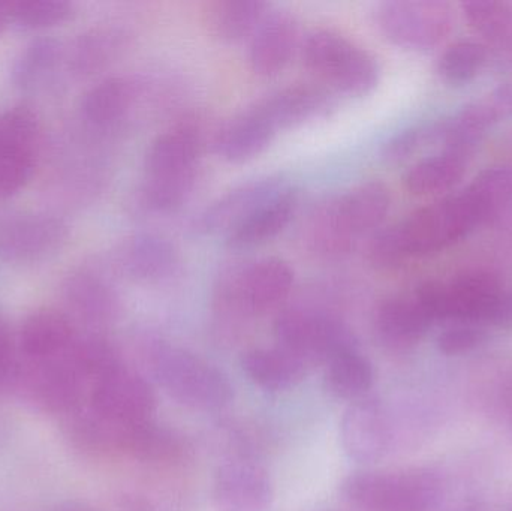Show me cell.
<instances>
[{"label":"cell","mask_w":512,"mask_h":511,"mask_svg":"<svg viewBox=\"0 0 512 511\" xmlns=\"http://www.w3.org/2000/svg\"><path fill=\"white\" fill-rule=\"evenodd\" d=\"M270 5L259 0H218L204 9V24L213 38L224 44H236L252 36Z\"/></svg>","instance_id":"cell-27"},{"label":"cell","mask_w":512,"mask_h":511,"mask_svg":"<svg viewBox=\"0 0 512 511\" xmlns=\"http://www.w3.org/2000/svg\"><path fill=\"white\" fill-rule=\"evenodd\" d=\"M512 116V86L505 84L483 98L466 104L451 117L435 122V146L442 152L471 158L481 141L502 120Z\"/></svg>","instance_id":"cell-10"},{"label":"cell","mask_w":512,"mask_h":511,"mask_svg":"<svg viewBox=\"0 0 512 511\" xmlns=\"http://www.w3.org/2000/svg\"><path fill=\"white\" fill-rule=\"evenodd\" d=\"M435 122L417 123L397 132L382 147V159L388 164H402L427 146H435Z\"/></svg>","instance_id":"cell-38"},{"label":"cell","mask_w":512,"mask_h":511,"mask_svg":"<svg viewBox=\"0 0 512 511\" xmlns=\"http://www.w3.org/2000/svg\"><path fill=\"white\" fill-rule=\"evenodd\" d=\"M300 44L297 18L288 11L268 12L252 35L249 48L252 71L258 77H276L291 62Z\"/></svg>","instance_id":"cell-20"},{"label":"cell","mask_w":512,"mask_h":511,"mask_svg":"<svg viewBox=\"0 0 512 511\" xmlns=\"http://www.w3.org/2000/svg\"><path fill=\"white\" fill-rule=\"evenodd\" d=\"M57 59V45L50 39L33 42L18 62L15 81L18 86L27 87L53 68Z\"/></svg>","instance_id":"cell-40"},{"label":"cell","mask_w":512,"mask_h":511,"mask_svg":"<svg viewBox=\"0 0 512 511\" xmlns=\"http://www.w3.org/2000/svg\"><path fill=\"white\" fill-rule=\"evenodd\" d=\"M68 230L60 219L44 213H21L0 224V258L9 263H35L56 254Z\"/></svg>","instance_id":"cell-14"},{"label":"cell","mask_w":512,"mask_h":511,"mask_svg":"<svg viewBox=\"0 0 512 511\" xmlns=\"http://www.w3.org/2000/svg\"><path fill=\"white\" fill-rule=\"evenodd\" d=\"M294 282V270L285 260L259 258L231 267L219 276L215 305L228 317H262L285 303Z\"/></svg>","instance_id":"cell-6"},{"label":"cell","mask_w":512,"mask_h":511,"mask_svg":"<svg viewBox=\"0 0 512 511\" xmlns=\"http://www.w3.org/2000/svg\"><path fill=\"white\" fill-rule=\"evenodd\" d=\"M23 368L15 356L11 336L3 324H0V392L11 390L21 383Z\"/></svg>","instance_id":"cell-43"},{"label":"cell","mask_w":512,"mask_h":511,"mask_svg":"<svg viewBox=\"0 0 512 511\" xmlns=\"http://www.w3.org/2000/svg\"><path fill=\"white\" fill-rule=\"evenodd\" d=\"M453 6L442 0H388L375 9L379 32L396 47L426 53L454 29Z\"/></svg>","instance_id":"cell-9"},{"label":"cell","mask_w":512,"mask_h":511,"mask_svg":"<svg viewBox=\"0 0 512 511\" xmlns=\"http://www.w3.org/2000/svg\"><path fill=\"white\" fill-rule=\"evenodd\" d=\"M487 333L475 324L457 323L448 327L436 339V347L445 356H463L472 353L486 342Z\"/></svg>","instance_id":"cell-42"},{"label":"cell","mask_w":512,"mask_h":511,"mask_svg":"<svg viewBox=\"0 0 512 511\" xmlns=\"http://www.w3.org/2000/svg\"><path fill=\"white\" fill-rule=\"evenodd\" d=\"M21 381L26 383L32 401L41 410L71 416L83 407L86 380L65 356L45 362H30Z\"/></svg>","instance_id":"cell-16"},{"label":"cell","mask_w":512,"mask_h":511,"mask_svg":"<svg viewBox=\"0 0 512 511\" xmlns=\"http://www.w3.org/2000/svg\"><path fill=\"white\" fill-rule=\"evenodd\" d=\"M465 191L487 224L512 201V168L508 165L486 168L474 177Z\"/></svg>","instance_id":"cell-34"},{"label":"cell","mask_w":512,"mask_h":511,"mask_svg":"<svg viewBox=\"0 0 512 511\" xmlns=\"http://www.w3.org/2000/svg\"><path fill=\"white\" fill-rule=\"evenodd\" d=\"M137 96V84L129 78H107L84 95L81 111L92 128L111 131L128 119Z\"/></svg>","instance_id":"cell-25"},{"label":"cell","mask_w":512,"mask_h":511,"mask_svg":"<svg viewBox=\"0 0 512 511\" xmlns=\"http://www.w3.org/2000/svg\"><path fill=\"white\" fill-rule=\"evenodd\" d=\"M298 206L300 191L295 186H286L225 236V246L231 251H249L271 242L288 227Z\"/></svg>","instance_id":"cell-21"},{"label":"cell","mask_w":512,"mask_h":511,"mask_svg":"<svg viewBox=\"0 0 512 511\" xmlns=\"http://www.w3.org/2000/svg\"><path fill=\"white\" fill-rule=\"evenodd\" d=\"M36 135V119L26 107H17L0 116V149L32 147Z\"/></svg>","instance_id":"cell-41"},{"label":"cell","mask_w":512,"mask_h":511,"mask_svg":"<svg viewBox=\"0 0 512 511\" xmlns=\"http://www.w3.org/2000/svg\"><path fill=\"white\" fill-rule=\"evenodd\" d=\"M120 453L138 461L161 464L182 456L183 441L176 431L158 425L152 419L123 428Z\"/></svg>","instance_id":"cell-29"},{"label":"cell","mask_w":512,"mask_h":511,"mask_svg":"<svg viewBox=\"0 0 512 511\" xmlns=\"http://www.w3.org/2000/svg\"><path fill=\"white\" fill-rule=\"evenodd\" d=\"M390 417L379 399L364 396L351 402L340 422V443L349 459L358 464H373L390 449Z\"/></svg>","instance_id":"cell-13"},{"label":"cell","mask_w":512,"mask_h":511,"mask_svg":"<svg viewBox=\"0 0 512 511\" xmlns=\"http://www.w3.org/2000/svg\"><path fill=\"white\" fill-rule=\"evenodd\" d=\"M89 402L93 413L116 425L147 422L156 410L152 384L126 366L93 383Z\"/></svg>","instance_id":"cell-11"},{"label":"cell","mask_w":512,"mask_h":511,"mask_svg":"<svg viewBox=\"0 0 512 511\" xmlns=\"http://www.w3.org/2000/svg\"><path fill=\"white\" fill-rule=\"evenodd\" d=\"M65 357L84 380L92 383L125 366L116 348L107 339L96 335L86 338L77 336Z\"/></svg>","instance_id":"cell-35"},{"label":"cell","mask_w":512,"mask_h":511,"mask_svg":"<svg viewBox=\"0 0 512 511\" xmlns=\"http://www.w3.org/2000/svg\"><path fill=\"white\" fill-rule=\"evenodd\" d=\"M75 339L71 320L56 311L33 312L21 327V348L30 362L60 359Z\"/></svg>","instance_id":"cell-24"},{"label":"cell","mask_w":512,"mask_h":511,"mask_svg":"<svg viewBox=\"0 0 512 511\" xmlns=\"http://www.w3.org/2000/svg\"><path fill=\"white\" fill-rule=\"evenodd\" d=\"M462 9L469 26L498 53L512 60V2L474 0L463 3Z\"/></svg>","instance_id":"cell-32"},{"label":"cell","mask_w":512,"mask_h":511,"mask_svg":"<svg viewBox=\"0 0 512 511\" xmlns=\"http://www.w3.org/2000/svg\"><path fill=\"white\" fill-rule=\"evenodd\" d=\"M340 491L363 511H430L441 497V480L427 468L361 471L346 477Z\"/></svg>","instance_id":"cell-7"},{"label":"cell","mask_w":512,"mask_h":511,"mask_svg":"<svg viewBox=\"0 0 512 511\" xmlns=\"http://www.w3.org/2000/svg\"><path fill=\"white\" fill-rule=\"evenodd\" d=\"M489 47L474 39H460L445 48L438 60V74L450 84H466L477 78L489 62Z\"/></svg>","instance_id":"cell-36"},{"label":"cell","mask_w":512,"mask_h":511,"mask_svg":"<svg viewBox=\"0 0 512 511\" xmlns=\"http://www.w3.org/2000/svg\"><path fill=\"white\" fill-rule=\"evenodd\" d=\"M5 14H3L2 9H0V30H2L3 23H5Z\"/></svg>","instance_id":"cell-46"},{"label":"cell","mask_w":512,"mask_h":511,"mask_svg":"<svg viewBox=\"0 0 512 511\" xmlns=\"http://www.w3.org/2000/svg\"><path fill=\"white\" fill-rule=\"evenodd\" d=\"M242 368L252 383L268 392L294 389L307 374L306 363L280 347L246 351Z\"/></svg>","instance_id":"cell-26"},{"label":"cell","mask_w":512,"mask_h":511,"mask_svg":"<svg viewBox=\"0 0 512 511\" xmlns=\"http://www.w3.org/2000/svg\"><path fill=\"white\" fill-rule=\"evenodd\" d=\"M276 137V131L251 104L218 129L213 146L224 161L245 164L264 153Z\"/></svg>","instance_id":"cell-22"},{"label":"cell","mask_w":512,"mask_h":511,"mask_svg":"<svg viewBox=\"0 0 512 511\" xmlns=\"http://www.w3.org/2000/svg\"><path fill=\"white\" fill-rule=\"evenodd\" d=\"M505 290L498 276L484 270H469L445 282L447 321L492 324Z\"/></svg>","instance_id":"cell-18"},{"label":"cell","mask_w":512,"mask_h":511,"mask_svg":"<svg viewBox=\"0 0 512 511\" xmlns=\"http://www.w3.org/2000/svg\"><path fill=\"white\" fill-rule=\"evenodd\" d=\"M304 68L325 86L349 96H366L378 87L381 66L366 48L333 30L307 33L300 44Z\"/></svg>","instance_id":"cell-5"},{"label":"cell","mask_w":512,"mask_h":511,"mask_svg":"<svg viewBox=\"0 0 512 511\" xmlns=\"http://www.w3.org/2000/svg\"><path fill=\"white\" fill-rule=\"evenodd\" d=\"M129 47V35L119 27H99L81 36L72 63L81 74H93L113 63Z\"/></svg>","instance_id":"cell-33"},{"label":"cell","mask_w":512,"mask_h":511,"mask_svg":"<svg viewBox=\"0 0 512 511\" xmlns=\"http://www.w3.org/2000/svg\"><path fill=\"white\" fill-rule=\"evenodd\" d=\"M149 362L159 386L183 407L212 413L225 410L234 401L228 375L186 348L156 342L150 348Z\"/></svg>","instance_id":"cell-4"},{"label":"cell","mask_w":512,"mask_h":511,"mask_svg":"<svg viewBox=\"0 0 512 511\" xmlns=\"http://www.w3.org/2000/svg\"><path fill=\"white\" fill-rule=\"evenodd\" d=\"M433 326L414 296H396L384 300L375 312L378 338L396 350L414 347Z\"/></svg>","instance_id":"cell-23"},{"label":"cell","mask_w":512,"mask_h":511,"mask_svg":"<svg viewBox=\"0 0 512 511\" xmlns=\"http://www.w3.org/2000/svg\"><path fill=\"white\" fill-rule=\"evenodd\" d=\"M390 207V189L384 183H360L328 198L310 213L304 243L319 260H342L354 251L361 237L381 227Z\"/></svg>","instance_id":"cell-2"},{"label":"cell","mask_w":512,"mask_h":511,"mask_svg":"<svg viewBox=\"0 0 512 511\" xmlns=\"http://www.w3.org/2000/svg\"><path fill=\"white\" fill-rule=\"evenodd\" d=\"M375 369L372 362L358 350L345 351L327 363L325 383L334 396L358 401L372 389Z\"/></svg>","instance_id":"cell-31"},{"label":"cell","mask_w":512,"mask_h":511,"mask_svg":"<svg viewBox=\"0 0 512 511\" xmlns=\"http://www.w3.org/2000/svg\"><path fill=\"white\" fill-rule=\"evenodd\" d=\"M493 326L512 329V288L511 290H505Z\"/></svg>","instance_id":"cell-44"},{"label":"cell","mask_w":512,"mask_h":511,"mask_svg":"<svg viewBox=\"0 0 512 511\" xmlns=\"http://www.w3.org/2000/svg\"><path fill=\"white\" fill-rule=\"evenodd\" d=\"M289 185L291 183L283 174H267L236 186L216 198L198 215L194 222L195 233L201 236H228L256 209Z\"/></svg>","instance_id":"cell-12"},{"label":"cell","mask_w":512,"mask_h":511,"mask_svg":"<svg viewBox=\"0 0 512 511\" xmlns=\"http://www.w3.org/2000/svg\"><path fill=\"white\" fill-rule=\"evenodd\" d=\"M468 164V158L451 152L421 159L405 174L406 189L417 197L450 191L463 179Z\"/></svg>","instance_id":"cell-30"},{"label":"cell","mask_w":512,"mask_h":511,"mask_svg":"<svg viewBox=\"0 0 512 511\" xmlns=\"http://www.w3.org/2000/svg\"><path fill=\"white\" fill-rule=\"evenodd\" d=\"M51 511H98L93 509L92 506L86 503H80V501H66V503L59 504L54 507Z\"/></svg>","instance_id":"cell-45"},{"label":"cell","mask_w":512,"mask_h":511,"mask_svg":"<svg viewBox=\"0 0 512 511\" xmlns=\"http://www.w3.org/2000/svg\"><path fill=\"white\" fill-rule=\"evenodd\" d=\"M203 150L204 129L195 119H186L159 134L144 156L141 207L156 215L182 207L197 183Z\"/></svg>","instance_id":"cell-3"},{"label":"cell","mask_w":512,"mask_h":511,"mask_svg":"<svg viewBox=\"0 0 512 511\" xmlns=\"http://www.w3.org/2000/svg\"><path fill=\"white\" fill-rule=\"evenodd\" d=\"M117 269L135 282L161 284L173 278L180 267L176 246L153 233H138L128 237L117 248Z\"/></svg>","instance_id":"cell-19"},{"label":"cell","mask_w":512,"mask_h":511,"mask_svg":"<svg viewBox=\"0 0 512 511\" xmlns=\"http://www.w3.org/2000/svg\"><path fill=\"white\" fill-rule=\"evenodd\" d=\"M486 224L465 189L415 210L370 240L367 258L379 270H393L414 258L438 254Z\"/></svg>","instance_id":"cell-1"},{"label":"cell","mask_w":512,"mask_h":511,"mask_svg":"<svg viewBox=\"0 0 512 511\" xmlns=\"http://www.w3.org/2000/svg\"><path fill=\"white\" fill-rule=\"evenodd\" d=\"M5 17L18 21L32 29L57 26L68 20L72 14V5L62 0H30V2H0Z\"/></svg>","instance_id":"cell-37"},{"label":"cell","mask_w":512,"mask_h":511,"mask_svg":"<svg viewBox=\"0 0 512 511\" xmlns=\"http://www.w3.org/2000/svg\"><path fill=\"white\" fill-rule=\"evenodd\" d=\"M252 105L279 134L328 116L336 101L322 84L294 83L267 93Z\"/></svg>","instance_id":"cell-15"},{"label":"cell","mask_w":512,"mask_h":511,"mask_svg":"<svg viewBox=\"0 0 512 511\" xmlns=\"http://www.w3.org/2000/svg\"><path fill=\"white\" fill-rule=\"evenodd\" d=\"M32 147L0 149V195L8 197L20 191L33 173Z\"/></svg>","instance_id":"cell-39"},{"label":"cell","mask_w":512,"mask_h":511,"mask_svg":"<svg viewBox=\"0 0 512 511\" xmlns=\"http://www.w3.org/2000/svg\"><path fill=\"white\" fill-rule=\"evenodd\" d=\"M274 336L280 348L307 366L328 363L345 351L358 350L351 327L336 315L316 309L291 308L274 320Z\"/></svg>","instance_id":"cell-8"},{"label":"cell","mask_w":512,"mask_h":511,"mask_svg":"<svg viewBox=\"0 0 512 511\" xmlns=\"http://www.w3.org/2000/svg\"><path fill=\"white\" fill-rule=\"evenodd\" d=\"M66 299L75 315L92 326H108L119 317V296L107 281L93 273L72 276Z\"/></svg>","instance_id":"cell-28"},{"label":"cell","mask_w":512,"mask_h":511,"mask_svg":"<svg viewBox=\"0 0 512 511\" xmlns=\"http://www.w3.org/2000/svg\"><path fill=\"white\" fill-rule=\"evenodd\" d=\"M213 500L221 511H267L274 500L273 480L255 462H225L213 480Z\"/></svg>","instance_id":"cell-17"}]
</instances>
